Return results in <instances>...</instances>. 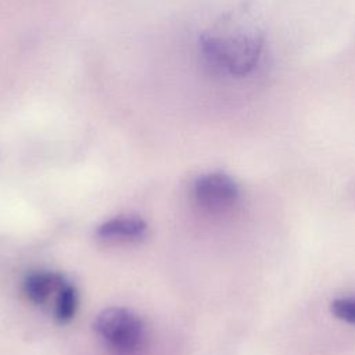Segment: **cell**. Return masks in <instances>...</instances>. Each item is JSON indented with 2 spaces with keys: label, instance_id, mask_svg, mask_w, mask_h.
<instances>
[{
  "label": "cell",
  "instance_id": "6da1fadb",
  "mask_svg": "<svg viewBox=\"0 0 355 355\" xmlns=\"http://www.w3.org/2000/svg\"><path fill=\"white\" fill-rule=\"evenodd\" d=\"M265 49V40L255 31H236L205 35L200 40V54L214 73L244 78L252 73Z\"/></svg>",
  "mask_w": 355,
  "mask_h": 355
},
{
  "label": "cell",
  "instance_id": "8992f818",
  "mask_svg": "<svg viewBox=\"0 0 355 355\" xmlns=\"http://www.w3.org/2000/svg\"><path fill=\"white\" fill-rule=\"evenodd\" d=\"M78 308V293L76 288L68 283H65L61 290L57 293L55 305H54V316L60 323H68Z\"/></svg>",
  "mask_w": 355,
  "mask_h": 355
},
{
  "label": "cell",
  "instance_id": "5b68a950",
  "mask_svg": "<svg viewBox=\"0 0 355 355\" xmlns=\"http://www.w3.org/2000/svg\"><path fill=\"white\" fill-rule=\"evenodd\" d=\"M65 283L64 276L57 272L39 270L25 277L22 288L31 302L40 305L44 304L51 294H57Z\"/></svg>",
  "mask_w": 355,
  "mask_h": 355
},
{
  "label": "cell",
  "instance_id": "7a4b0ae2",
  "mask_svg": "<svg viewBox=\"0 0 355 355\" xmlns=\"http://www.w3.org/2000/svg\"><path fill=\"white\" fill-rule=\"evenodd\" d=\"M93 327L104 344L118 355H132L143 347L144 324L129 309L107 308L97 315Z\"/></svg>",
  "mask_w": 355,
  "mask_h": 355
},
{
  "label": "cell",
  "instance_id": "277c9868",
  "mask_svg": "<svg viewBox=\"0 0 355 355\" xmlns=\"http://www.w3.org/2000/svg\"><path fill=\"white\" fill-rule=\"evenodd\" d=\"M147 225L139 216L119 215L103 222L97 227V237L105 241H137L146 236Z\"/></svg>",
  "mask_w": 355,
  "mask_h": 355
},
{
  "label": "cell",
  "instance_id": "3957f363",
  "mask_svg": "<svg viewBox=\"0 0 355 355\" xmlns=\"http://www.w3.org/2000/svg\"><path fill=\"white\" fill-rule=\"evenodd\" d=\"M196 202L205 211L220 214L229 211L239 198L236 182L220 172H212L198 178L193 187Z\"/></svg>",
  "mask_w": 355,
  "mask_h": 355
},
{
  "label": "cell",
  "instance_id": "52a82bcc",
  "mask_svg": "<svg viewBox=\"0 0 355 355\" xmlns=\"http://www.w3.org/2000/svg\"><path fill=\"white\" fill-rule=\"evenodd\" d=\"M333 313L348 323H355V297L337 298L331 304Z\"/></svg>",
  "mask_w": 355,
  "mask_h": 355
}]
</instances>
